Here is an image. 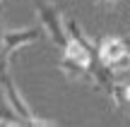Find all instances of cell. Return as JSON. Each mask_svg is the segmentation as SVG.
<instances>
[{"label": "cell", "mask_w": 130, "mask_h": 127, "mask_svg": "<svg viewBox=\"0 0 130 127\" xmlns=\"http://www.w3.org/2000/svg\"><path fill=\"white\" fill-rule=\"evenodd\" d=\"M36 17H39V22H41L43 31H46V36L51 38L58 48L68 46L70 36H68V29H65V14L56 5L48 3V0H36Z\"/></svg>", "instance_id": "1"}, {"label": "cell", "mask_w": 130, "mask_h": 127, "mask_svg": "<svg viewBox=\"0 0 130 127\" xmlns=\"http://www.w3.org/2000/svg\"><path fill=\"white\" fill-rule=\"evenodd\" d=\"M0 89H3V96H5V103H7L10 113H14L19 120H22V125H31V118H34V110L29 108L27 98L22 96V91H19L17 82L7 74L0 77Z\"/></svg>", "instance_id": "2"}, {"label": "cell", "mask_w": 130, "mask_h": 127, "mask_svg": "<svg viewBox=\"0 0 130 127\" xmlns=\"http://www.w3.org/2000/svg\"><path fill=\"white\" fill-rule=\"evenodd\" d=\"M43 27L41 22L39 24H29V27H22V29H5V36H3V46L7 48V53H14L19 48L29 46V43H36L43 38Z\"/></svg>", "instance_id": "3"}, {"label": "cell", "mask_w": 130, "mask_h": 127, "mask_svg": "<svg viewBox=\"0 0 130 127\" xmlns=\"http://www.w3.org/2000/svg\"><path fill=\"white\" fill-rule=\"evenodd\" d=\"M128 53V46L123 41V36H104L99 41V58H101L104 65L111 67L118 58H123Z\"/></svg>", "instance_id": "4"}, {"label": "cell", "mask_w": 130, "mask_h": 127, "mask_svg": "<svg viewBox=\"0 0 130 127\" xmlns=\"http://www.w3.org/2000/svg\"><path fill=\"white\" fill-rule=\"evenodd\" d=\"M89 62H92V60L72 58V55H65V53H63L58 67L63 70V74L68 77V79H84V77L89 79Z\"/></svg>", "instance_id": "5"}, {"label": "cell", "mask_w": 130, "mask_h": 127, "mask_svg": "<svg viewBox=\"0 0 130 127\" xmlns=\"http://www.w3.org/2000/svg\"><path fill=\"white\" fill-rule=\"evenodd\" d=\"M113 98V103L118 106V108H130V82H125V84H118L113 86V91L108 94Z\"/></svg>", "instance_id": "6"}, {"label": "cell", "mask_w": 130, "mask_h": 127, "mask_svg": "<svg viewBox=\"0 0 130 127\" xmlns=\"http://www.w3.org/2000/svg\"><path fill=\"white\" fill-rule=\"evenodd\" d=\"M10 55H12V53H7V48H5L3 41H0V77L10 72Z\"/></svg>", "instance_id": "7"}, {"label": "cell", "mask_w": 130, "mask_h": 127, "mask_svg": "<svg viewBox=\"0 0 130 127\" xmlns=\"http://www.w3.org/2000/svg\"><path fill=\"white\" fill-rule=\"evenodd\" d=\"M31 125H58V122H56V120H48V118H36V115H34Z\"/></svg>", "instance_id": "8"}, {"label": "cell", "mask_w": 130, "mask_h": 127, "mask_svg": "<svg viewBox=\"0 0 130 127\" xmlns=\"http://www.w3.org/2000/svg\"><path fill=\"white\" fill-rule=\"evenodd\" d=\"M111 3H116V0H96V5H111Z\"/></svg>", "instance_id": "9"}, {"label": "cell", "mask_w": 130, "mask_h": 127, "mask_svg": "<svg viewBox=\"0 0 130 127\" xmlns=\"http://www.w3.org/2000/svg\"><path fill=\"white\" fill-rule=\"evenodd\" d=\"M3 36H5V29H3V24H0V41H3Z\"/></svg>", "instance_id": "10"}]
</instances>
